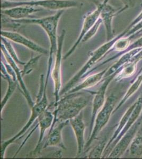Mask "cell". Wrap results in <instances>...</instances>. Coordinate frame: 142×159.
Masks as SVG:
<instances>
[{
  "instance_id": "obj_1",
  "label": "cell",
  "mask_w": 142,
  "mask_h": 159,
  "mask_svg": "<svg viewBox=\"0 0 142 159\" xmlns=\"http://www.w3.org/2000/svg\"><path fill=\"white\" fill-rule=\"evenodd\" d=\"M91 97V93L89 94L79 91L68 93L64 98L59 99L55 103L54 118L52 127L56 123L68 121L79 115L88 104Z\"/></svg>"
},
{
  "instance_id": "obj_2",
  "label": "cell",
  "mask_w": 142,
  "mask_h": 159,
  "mask_svg": "<svg viewBox=\"0 0 142 159\" xmlns=\"http://www.w3.org/2000/svg\"><path fill=\"white\" fill-rule=\"evenodd\" d=\"M64 12V10L58 11L57 12L50 16L38 19L27 18L21 20H12L17 24L22 25L34 24L38 25L45 31L48 37L50 43L49 52L48 64L46 80L48 81L52 70L54 55H56L58 48V37L57 36L58 26L59 20Z\"/></svg>"
},
{
  "instance_id": "obj_3",
  "label": "cell",
  "mask_w": 142,
  "mask_h": 159,
  "mask_svg": "<svg viewBox=\"0 0 142 159\" xmlns=\"http://www.w3.org/2000/svg\"><path fill=\"white\" fill-rule=\"evenodd\" d=\"M122 32L112 39L107 42L106 43L100 46L95 51L90 52L89 55L90 58H89L88 61L82 67V69L66 83L64 88L61 90L60 92V96H62L66 93H67L71 89L73 88L80 80L85 77L86 74L89 72V70L94 65V64L99 61V60H101L107 54L108 52L111 50L116 41L119 38L124 36V34Z\"/></svg>"
},
{
  "instance_id": "obj_4",
  "label": "cell",
  "mask_w": 142,
  "mask_h": 159,
  "mask_svg": "<svg viewBox=\"0 0 142 159\" xmlns=\"http://www.w3.org/2000/svg\"><path fill=\"white\" fill-rule=\"evenodd\" d=\"M46 90L47 88H45V85L44 84L42 83L40 84L39 91L38 92V96L37 97L36 102L33 107L31 108V115L29 120L18 134H16L10 139H7V141H4L2 143L1 147V158H3L5 152L9 145L14 142L16 139H19L21 135H24L25 133L28 129L29 127L33 124L34 120L37 119L38 117L45 110L47 109L48 101L46 96Z\"/></svg>"
},
{
  "instance_id": "obj_5",
  "label": "cell",
  "mask_w": 142,
  "mask_h": 159,
  "mask_svg": "<svg viewBox=\"0 0 142 159\" xmlns=\"http://www.w3.org/2000/svg\"><path fill=\"white\" fill-rule=\"evenodd\" d=\"M31 6L50 10H65V9L79 7L78 2L73 0H37L25 2H11L2 0L1 9H7L18 6Z\"/></svg>"
},
{
  "instance_id": "obj_6",
  "label": "cell",
  "mask_w": 142,
  "mask_h": 159,
  "mask_svg": "<svg viewBox=\"0 0 142 159\" xmlns=\"http://www.w3.org/2000/svg\"><path fill=\"white\" fill-rule=\"evenodd\" d=\"M115 96L112 94L105 101L103 106L101 109L98 113L97 115L95 117L94 127L92 132L89 136L88 141L85 144V147L88 148L92 144L94 140L97 138L98 134L100 133L101 130L108 123L110 117L113 112V109L115 106Z\"/></svg>"
},
{
  "instance_id": "obj_7",
  "label": "cell",
  "mask_w": 142,
  "mask_h": 159,
  "mask_svg": "<svg viewBox=\"0 0 142 159\" xmlns=\"http://www.w3.org/2000/svg\"><path fill=\"white\" fill-rule=\"evenodd\" d=\"M65 30H63L61 34L58 37L57 51L56 53L55 60L54 64L52 78L54 82V96L55 98V103H57L59 100L60 92L62 86V61L63 59V46L65 36Z\"/></svg>"
},
{
  "instance_id": "obj_8",
  "label": "cell",
  "mask_w": 142,
  "mask_h": 159,
  "mask_svg": "<svg viewBox=\"0 0 142 159\" xmlns=\"http://www.w3.org/2000/svg\"><path fill=\"white\" fill-rule=\"evenodd\" d=\"M103 2H100L97 6H96L97 8L95 10L89 13L87 15H85V16L84 17L82 27L81 29V32L80 33L79 36L77 38L74 45L71 48V49L68 50L66 54L63 56V60H66L74 52L77 46L82 41L85 34L88 33L89 31L90 30L94 25H95L96 22H97L98 20H99L100 18L101 11L103 7Z\"/></svg>"
},
{
  "instance_id": "obj_9",
  "label": "cell",
  "mask_w": 142,
  "mask_h": 159,
  "mask_svg": "<svg viewBox=\"0 0 142 159\" xmlns=\"http://www.w3.org/2000/svg\"><path fill=\"white\" fill-rule=\"evenodd\" d=\"M108 2L109 0H103V4L100 16V18L102 20V22L106 29L107 42L115 38L112 24L114 16L127 9L125 7L117 9L110 5Z\"/></svg>"
},
{
  "instance_id": "obj_10",
  "label": "cell",
  "mask_w": 142,
  "mask_h": 159,
  "mask_svg": "<svg viewBox=\"0 0 142 159\" xmlns=\"http://www.w3.org/2000/svg\"><path fill=\"white\" fill-rule=\"evenodd\" d=\"M1 34L2 37L6 38L10 41L24 46L35 52H38L42 55L48 54V51L46 48L17 32L2 30Z\"/></svg>"
},
{
  "instance_id": "obj_11",
  "label": "cell",
  "mask_w": 142,
  "mask_h": 159,
  "mask_svg": "<svg viewBox=\"0 0 142 159\" xmlns=\"http://www.w3.org/2000/svg\"><path fill=\"white\" fill-rule=\"evenodd\" d=\"M116 74H113L108 78H105L104 82L99 88L98 90L94 93V97L92 103V116L90 123L89 135L91 133L93 129L95 117L105 103V95L107 87L109 84L110 82L113 79L114 76H116Z\"/></svg>"
},
{
  "instance_id": "obj_12",
  "label": "cell",
  "mask_w": 142,
  "mask_h": 159,
  "mask_svg": "<svg viewBox=\"0 0 142 159\" xmlns=\"http://www.w3.org/2000/svg\"><path fill=\"white\" fill-rule=\"evenodd\" d=\"M43 10V8L31 6H18L7 9H1V15L13 20L27 19L34 13Z\"/></svg>"
},
{
  "instance_id": "obj_13",
  "label": "cell",
  "mask_w": 142,
  "mask_h": 159,
  "mask_svg": "<svg viewBox=\"0 0 142 159\" xmlns=\"http://www.w3.org/2000/svg\"><path fill=\"white\" fill-rule=\"evenodd\" d=\"M54 118V114L50 112L48 109L45 110L37 118L38 120V125L40 129L39 138L36 148L32 152L33 156H37V154H39L40 151H42L43 148L42 144L45 132L47 129L52 127Z\"/></svg>"
},
{
  "instance_id": "obj_14",
  "label": "cell",
  "mask_w": 142,
  "mask_h": 159,
  "mask_svg": "<svg viewBox=\"0 0 142 159\" xmlns=\"http://www.w3.org/2000/svg\"><path fill=\"white\" fill-rule=\"evenodd\" d=\"M70 123L76 135L77 141V155L79 156L83 152L85 146V126L83 121V112L82 111L76 117L70 119Z\"/></svg>"
},
{
  "instance_id": "obj_15",
  "label": "cell",
  "mask_w": 142,
  "mask_h": 159,
  "mask_svg": "<svg viewBox=\"0 0 142 159\" xmlns=\"http://www.w3.org/2000/svg\"><path fill=\"white\" fill-rule=\"evenodd\" d=\"M69 122L70 120L58 122L56 123L54 126L52 127L49 132L47 140L44 145L43 148L49 147H57L63 149H66L63 143L62 134L64 127L66 126Z\"/></svg>"
},
{
  "instance_id": "obj_16",
  "label": "cell",
  "mask_w": 142,
  "mask_h": 159,
  "mask_svg": "<svg viewBox=\"0 0 142 159\" xmlns=\"http://www.w3.org/2000/svg\"><path fill=\"white\" fill-rule=\"evenodd\" d=\"M1 51H2L3 54L4 55V56L6 58V61H7L9 65H11V67H12L13 69L15 70V73L16 74L17 80H18V82H19V84L21 87L22 90L23 91V94L25 97V99L28 101V103L29 104V106L31 108L33 107V106L34 105V102L33 101V99L29 94V91L27 90V88L25 87V84L23 81L22 70H20V69L19 68L17 65V63L10 55L9 52L6 49L5 46L4 45L3 43H1Z\"/></svg>"
},
{
  "instance_id": "obj_17",
  "label": "cell",
  "mask_w": 142,
  "mask_h": 159,
  "mask_svg": "<svg viewBox=\"0 0 142 159\" xmlns=\"http://www.w3.org/2000/svg\"><path fill=\"white\" fill-rule=\"evenodd\" d=\"M138 127V124L135 123L133 126L130 128V130L126 132L124 135L121 138V140L118 141V143L113 148L112 152L108 156L109 158H118L122 156L124 152L127 148L128 145L135 135L137 129Z\"/></svg>"
},
{
  "instance_id": "obj_18",
  "label": "cell",
  "mask_w": 142,
  "mask_h": 159,
  "mask_svg": "<svg viewBox=\"0 0 142 159\" xmlns=\"http://www.w3.org/2000/svg\"><path fill=\"white\" fill-rule=\"evenodd\" d=\"M107 70V69H105L100 72L92 74L90 76H88L82 83L80 84L79 85L73 88L67 93H72L74 92H79L82 90L89 89L90 88L95 86L104 78V75Z\"/></svg>"
},
{
  "instance_id": "obj_19",
  "label": "cell",
  "mask_w": 142,
  "mask_h": 159,
  "mask_svg": "<svg viewBox=\"0 0 142 159\" xmlns=\"http://www.w3.org/2000/svg\"><path fill=\"white\" fill-rule=\"evenodd\" d=\"M1 73L2 77L7 81L8 83V87L6 95L4 97L1 103V111L2 112L4 107L6 106L10 98L14 93L16 87H17V81L13 79L12 77L7 72L6 69V65L3 63H1Z\"/></svg>"
},
{
  "instance_id": "obj_20",
  "label": "cell",
  "mask_w": 142,
  "mask_h": 159,
  "mask_svg": "<svg viewBox=\"0 0 142 159\" xmlns=\"http://www.w3.org/2000/svg\"><path fill=\"white\" fill-rule=\"evenodd\" d=\"M142 97H140L136 102L135 108L131 112V115L129 118V119H128L126 125L125 126L121 133L118 136L117 139L115 140V142L116 143H117L118 142L119 139H121V138H122L126 132H127L128 130L131 127L134 123H135V121L136 120V119L138 118L139 116L140 115L141 111H142Z\"/></svg>"
},
{
  "instance_id": "obj_21",
  "label": "cell",
  "mask_w": 142,
  "mask_h": 159,
  "mask_svg": "<svg viewBox=\"0 0 142 159\" xmlns=\"http://www.w3.org/2000/svg\"><path fill=\"white\" fill-rule=\"evenodd\" d=\"M130 154L134 157L142 156V136H138L132 141L130 147Z\"/></svg>"
},
{
  "instance_id": "obj_22",
  "label": "cell",
  "mask_w": 142,
  "mask_h": 159,
  "mask_svg": "<svg viewBox=\"0 0 142 159\" xmlns=\"http://www.w3.org/2000/svg\"><path fill=\"white\" fill-rule=\"evenodd\" d=\"M142 82V74L140 75L136 80H135L133 84L131 85V87H130V89L128 90L127 92H126V94L124 98L121 100V101L120 102V103H119V105H118L117 108H116L115 110L113 111V112H115V111L118 109L119 107H121V106L123 104V103L125 102V101L127 100L130 98L132 94H133L138 89H139L140 87V84Z\"/></svg>"
},
{
  "instance_id": "obj_23",
  "label": "cell",
  "mask_w": 142,
  "mask_h": 159,
  "mask_svg": "<svg viewBox=\"0 0 142 159\" xmlns=\"http://www.w3.org/2000/svg\"><path fill=\"white\" fill-rule=\"evenodd\" d=\"M136 61L137 60L131 63L128 62V63L125 64L124 67L122 69V70L117 75L116 80L119 81L124 78H128L133 75L136 70Z\"/></svg>"
},
{
  "instance_id": "obj_24",
  "label": "cell",
  "mask_w": 142,
  "mask_h": 159,
  "mask_svg": "<svg viewBox=\"0 0 142 159\" xmlns=\"http://www.w3.org/2000/svg\"><path fill=\"white\" fill-rule=\"evenodd\" d=\"M1 41H2V43H3L4 45L5 46L6 49L7 50V52H9V54L11 56V57L15 60V61L16 62L17 64H19L21 65H25V63L22 61L21 60H19L18 58L17 54L16 52H15L14 48L13 47L12 44L10 42L9 40L6 39V38H4L1 37Z\"/></svg>"
},
{
  "instance_id": "obj_25",
  "label": "cell",
  "mask_w": 142,
  "mask_h": 159,
  "mask_svg": "<svg viewBox=\"0 0 142 159\" xmlns=\"http://www.w3.org/2000/svg\"><path fill=\"white\" fill-rule=\"evenodd\" d=\"M130 39L128 37L123 38V37L119 38L113 44L110 51L122 52L126 50L130 46Z\"/></svg>"
},
{
  "instance_id": "obj_26",
  "label": "cell",
  "mask_w": 142,
  "mask_h": 159,
  "mask_svg": "<svg viewBox=\"0 0 142 159\" xmlns=\"http://www.w3.org/2000/svg\"><path fill=\"white\" fill-rule=\"evenodd\" d=\"M106 145V139L100 141L92 150L89 152L88 158H100L102 157L103 151Z\"/></svg>"
},
{
  "instance_id": "obj_27",
  "label": "cell",
  "mask_w": 142,
  "mask_h": 159,
  "mask_svg": "<svg viewBox=\"0 0 142 159\" xmlns=\"http://www.w3.org/2000/svg\"><path fill=\"white\" fill-rule=\"evenodd\" d=\"M43 55H40L39 56H37L36 57H33L29 60V61L25 64L24 66V69L22 70V76L25 75L29 74L33 70V67L38 63V61L39 60L40 58L42 57Z\"/></svg>"
},
{
  "instance_id": "obj_28",
  "label": "cell",
  "mask_w": 142,
  "mask_h": 159,
  "mask_svg": "<svg viewBox=\"0 0 142 159\" xmlns=\"http://www.w3.org/2000/svg\"><path fill=\"white\" fill-rule=\"evenodd\" d=\"M102 24H103L102 20L100 18H99V20H98L97 22H96L95 25H94V27L89 31L88 33L85 34V36L83 38L82 42L84 43V42H86L90 39L91 38H92L96 34V33H97L99 27H100L101 25Z\"/></svg>"
},
{
  "instance_id": "obj_29",
  "label": "cell",
  "mask_w": 142,
  "mask_h": 159,
  "mask_svg": "<svg viewBox=\"0 0 142 159\" xmlns=\"http://www.w3.org/2000/svg\"><path fill=\"white\" fill-rule=\"evenodd\" d=\"M121 2H122L125 7L128 8L133 7L135 4V1L134 0H120Z\"/></svg>"
},
{
  "instance_id": "obj_30",
  "label": "cell",
  "mask_w": 142,
  "mask_h": 159,
  "mask_svg": "<svg viewBox=\"0 0 142 159\" xmlns=\"http://www.w3.org/2000/svg\"><path fill=\"white\" fill-rule=\"evenodd\" d=\"M3 1H7L11 2H25V1H37V0H3ZM89 2H92L94 4L95 6H97L98 4L100 2H99L98 0H86Z\"/></svg>"
}]
</instances>
